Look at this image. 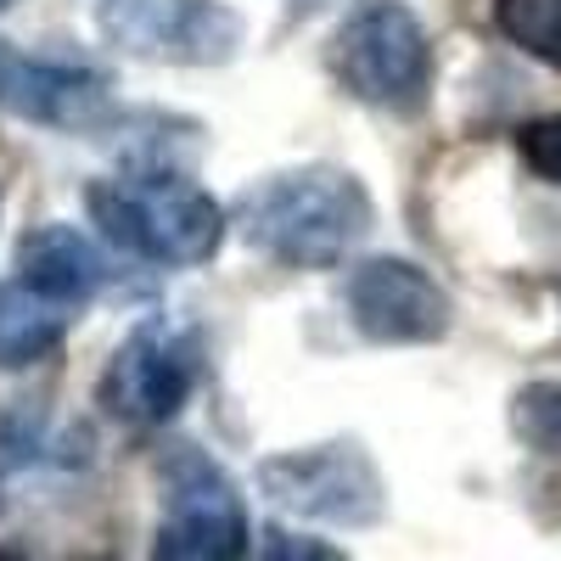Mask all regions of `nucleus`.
Instances as JSON below:
<instances>
[{
    "mask_svg": "<svg viewBox=\"0 0 561 561\" xmlns=\"http://www.w3.org/2000/svg\"><path fill=\"white\" fill-rule=\"evenodd\" d=\"M370 219V192L332 163L264 174L237 197L242 242L280 270H337L365 242Z\"/></svg>",
    "mask_w": 561,
    "mask_h": 561,
    "instance_id": "nucleus-1",
    "label": "nucleus"
},
{
    "mask_svg": "<svg viewBox=\"0 0 561 561\" xmlns=\"http://www.w3.org/2000/svg\"><path fill=\"white\" fill-rule=\"evenodd\" d=\"M96 230L147 264H208L225 242V208L185 174H129L96 180L84 192Z\"/></svg>",
    "mask_w": 561,
    "mask_h": 561,
    "instance_id": "nucleus-2",
    "label": "nucleus"
},
{
    "mask_svg": "<svg viewBox=\"0 0 561 561\" xmlns=\"http://www.w3.org/2000/svg\"><path fill=\"white\" fill-rule=\"evenodd\" d=\"M325 62L354 102L382 113H415L433 84V39L404 0H354L332 34Z\"/></svg>",
    "mask_w": 561,
    "mask_h": 561,
    "instance_id": "nucleus-3",
    "label": "nucleus"
},
{
    "mask_svg": "<svg viewBox=\"0 0 561 561\" xmlns=\"http://www.w3.org/2000/svg\"><path fill=\"white\" fill-rule=\"evenodd\" d=\"M259 494L275 511H293V517H309L325 528H370L388 511V483L354 438L264 455Z\"/></svg>",
    "mask_w": 561,
    "mask_h": 561,
    "instance_id": "nucleus-4",
    "label": "nucleus"
},
{
    "mask_svg": "<svg viewBox=\"0 0 561 561\" xmlns=\"http://www.w3.org/2000/svg\"><path fill=\"white\" fill-rule=\"evenodd\" d=\"M197 382H203L197 332H185L174 320H140L113 348L96 382V404L113 421H129V427H163L192 404Z\"/></svg>",
    "mask_w": 561,
    "mask_h": 561,
    "instance_id": "nucleus-5",
    "label": "nucleus"
},
{
    "mask_svg": "<svg viewBox=\"0 0 561 561\" xmlns=\"http://www.w3.org/2000/svg\"><path fill=\"white\" fill-rule=\"evenodd\" d=\"M152 561H248V505L203 449H174L163 460Z\"/></svg>",
    "mask_w": 561,
    "mask_h": 561,
    "instance_id": "nucleus-6",
    "label": "nucleus"
},
{
    "mask_svg": "<svg viewBox=\"0 0 561 561\" xmlns=\"http://www.w3.org/2000/svg\"><path fill=\"white\" fill-rule=\"evenodd\" d=\"M96 28L113 51L174 68H219L242 51V18L225 0H102Z\"/></svg>",
    "mask_w": 561,
    "mask_h": 561,
    "instance_id": "nucleus-7",
    "label": "nucleus"
},
{
    "mask_svg": "<svg viewBox=\"0 0 561 561\" xmlns=\"http://www.w3.org/2000/svg\"><path fill=\"white\" fill-rule=\"evenodd\" d=\"M348 320L365 343L377 348H415V343H438L455 320V304L438 280L410 264V259H365L348 270Z\"/></svg>",
    "mask_w": 561,
    "mask_h": 561,
    "instance_id": "nucleus-8",
    "label": "nucleus"
},
{
    "mask_svg": "<svg viewBox=\"0 0 561 561\" xmlns=\"http://www.w3.org/2000/svg\"><path fill=\"white\" fill-rule=\"evenodd\" d=\"M0 107L45 129H96L113 118V79L62 51H7L0 57Z\"/></svg>",
    "mask_w": 561,
    "mask_h": 561,
    "instance_id": "nucleus-9",
    "label": "nucleus"
},
{
    "mask_svg": "<svg viewBox=\"0 0 561 561\" xmlns=\"http://www.w3.org/2000/svg\"><path fill=\"white\" fill-rule=\"evenodd\" d=\"M102 275H107L102 270V253L90 248L73 225L45 219V225L23 230V242H18V280H23L34 298L79 314L90 298H96Z\"/></svg>",
    "mask_w": 561,
    "mask_h": 561,
    "instance_id": "nucleus-10",
    "label": "nucleus"
},
{
    "mask_svg": "<svg viewBox=\"0 0 561 561\" xmlns=\"http://www.w3.org/2000/svg\"><path fill=\"white\" fill-rule=\"evenodd\" d=\"M68 309L34 298L23 280H0V370H28L68 337Z\"/></svg>",
    "mask_w": 561,
    "mask_h": 561,
    "instance_id": "nucleus-11",
    "label": "nucleus"
},
{
    "mask_svg": "<svg viewBox=\"0 0 561 561\" xmlns=\"http://www.w3.org/2000/svg\"><path fill=\"white\" fill-rule=\"evenodd\" d=\"M494 28L545 68H561V0H494Z\"/></svg>",
    "mask_w": 561,
    "mask_h": 561,
    "instance_id": "nucleus-12",
    "label": "nucleus"
},
{
    "mask_svg": "<svg viewBox=\"0 0 561 561\" xmlns=\"http://www.w3.org/2000/svg\"><path fill=\"white\" fill-rule=\"evenodd\" d=\"M511 433H517V444H528L534 455L561 460V382L539 377V382L511 393Z\"/></svg>",
    "mask_w": 561,
    "mask_h": 561,
    "instance_id": "nucleus-13",
    "label": "nucleus"
},
{
    "mask_svg": "<svg viewBox=\"0 0 561 561\" xmlns=\"http://www.w3.org/2000/svg\"><path fill=\"white\" fill-rule=\"evenodd\" d=\"M517 158H523L539 180L561 185V113H550V118H528V124L517 129Z\"/></svg>",
    "mask_w": 561,
    "mask_h": 561,
    "instance_id": "nucleus-14",
    "label": "nucleus"
},
{
    "mask_svg": "<svg viewBox=\"0 0 561 561\" xmlns=\"http://www.w3.org/2000/svg\"><path fill=\"white\" fill-rule=\"evenodd\" d=\"M0 561H34V556H23V550H12V545H0Z\"/></svg>",
    "mask_w": 561,
    "mask_h": 561,
    "instance_id": "nucleus-15",
    "label": "nucleus"
},
{
    "mask_svg": "<svg viewBox=\"0 0 561 561\" xmlns=\"http://www.w3.org/2000/svg\"><path fill=\"white\" fill-rule=\"evenodd\" d=\"M0 7H7V0H0Z\"/></svg>",
    "mask_w": 561,
    "mask_h": 561,
    "instance_id": "nucleus-16",
    "label": "nucleus"
}]
</instances>
